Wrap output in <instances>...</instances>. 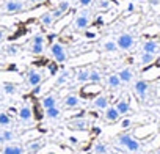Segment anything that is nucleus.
Instances as JSON below:
<instances>
[{
  "instance_id": "cd10ccee",
  "label": "nucleus",
  "mask_w": 160,
  "mask_h": 154,
  "mask_svg": "<svg viewBox=\"0 0 160 154\" xmlns=\"http://www.w3.org/2000/svg\"><path fill=\"white\" fill-rule=\"evenodd\" d=\"M58 11H61L63 14H66L69 10H71V2L69 0H61V2H58V5L55 7Z\"/></svg>"
},
{
  "instance_id": "6ab92c4d",
  "label": "nucleus",
  "mask_w": 160,
  "mask_h": 154,
  "mask_svg": "<svg viewBox=\"0 0 160 154\" xmlns=\"http://www.w3.org/2000/svg\"><path fill=\"white\" fill-rule=\"evenodd\" d=\"M55 18H53V14H52V11L49 10V11H46V13H42L41 16H39V22L46 27V28H52L53 27V24H55Z\"/></svg>"
},
{
  "instance_id": "9d476101",
  "label": "nucleus",
  "mask_w": 160,
  "mask_h": 154,
  "mask_svg": "<svg viewBox=\"0 0 160 154\" xmlns=\"http://www.w3.org/2000/svg\"><path fill=\"white\" fill-rule=\"evenodd\" d=\"M69 127L74 129V131H88L90 127V121L87 118H82V116H78V118H72L69 121Z\"/></svg>"
},
{
  "instance_id": "7c9ffc66",
  "label": "nucleus",
  "mask_w": 160,
  "mask_h": 154,
  "mask_svg": "<svg viewBox=\"0 0 160 154\" xmlns=\"http://www.w3.org/2000/svg\"><path fill=\"white\" fill-rule=\"evenodd\" d=\"M112 8L110 0H98V10L99 11H108Z\"/></svg>"
},
{
  "instance_id": "412c9836",
  "label": "nucleus",
  "mask_w": 160,
  "mask_h": 154,
  "mask_svg": "<svg viewBox=\"0 0 160 154\" xmlns=\"http://www.w3.org/2000/svg\"><path fill=\"white\" fill-rule=\"evenodd\" d=\"M44 145H46V141L42 140V138H38V140H32L28 145H27V148H25V151L27 152H38V151H41L42 148H44Z\"/></svg>"
},
{
  "instance_id": "ea45409f",
  "label": "nucleus",
  "mask_w": 160,
  "mask_h": 154,
  "mask_svg": "<svg viewBox=\"0 0 160 154\" xmlns=\"http://www.w3.org/2000/svg\"><path fill=\"white\" fill-rule=\"evenodd\" d=\"M39 93H41V85H38V87L33 88V95H39Z\"/></svg>"
},
{
  "instance_id": "0eeeda50",
  "label": "nucleus",
  "mask_w": 160,
  "mask_h": 154,
  "mask_svg": "<svg viewBox=\"0 0 160 154\" xmlns=\"http://www.w3.org/2000/svg\"><path fill=\"white\" fill-rule=\"evenodd\" d=\"M44 49H46V36L44 35H36V36H33V39L30 41V44H28V50H30V54H33V55H41L42 52H44Z\"/></svg>"
},
{
  "instance_id": "c85d7f7f",
  "label": "nucleus",
  "mask_w": 160,
  "mask_h": 154,
  "mask_svg": "<svg viewBox=\"0 0 160 154\" xmlns=\"http://www.w3.org/2000/svg\"><path fill=\"white\" fill-rule=\"evenodd\" d=\"M0 134H2V137H3L5 143H10V141H13V140L16 138V134H14L11 129H3Z\"/></svg>"
},
{
  "instance_id": "7ed1b4c3",
  "label": "nucleus",
  "mask_w": 160,
  "mask_h": 154,
  "mask_svg": "<svg viewBox=\"0 0 160 154\" xmlns=\"http://www.w3.org/2000/svg\"><path fill=\"white\" fill-rule=\"evenodd\" d=\"M49 52H50V57H52L58 64H64V63L68 61V58H69L66 47H64L61 43H58V41L52 43V46H50Z\"/></svg>"
},
{
  "instance_id": "6e6552de",
  "label": "nucleus",
  "mask_w": 160,
  "mask_h": 154,
  "mask_svg": "<svg viewBox=\"0 0 160 154\" xmlns=\"http://www.w3.org/2000/svg\"><path fill=\"white\" fill-rule=\"evenodd\" d=\"M18 116H19L21 123L28 124V123L33 120V109H32L28 104H24V105H21V109L18 110Z\"/></svg>"
},
{
  "instance_id": "a878e982",
  "label": "nucleus",
  "mask_w": 160,
  "mask_h": 154,
  "mask_svg": "<svg viewBox=\"0 0 160 154\" xmlns=\"http://www.w3.org/2000/svg\"><path fill=\"white\" fill-rule=\"evenodd\" d=\"M101 80H102V72L99 69H96V68H90V80L88 82L101 84Z\"/></svg>"
},
{
  "instance_id": "a19ab883",
  "label": "nucleus",
  "mask_w": 160,
  "mask_h": 154,
  "mask_svg": "<svg viewBox=\"0 0 160 154\" xmlns=\"http://www.w3.org/2000/svg\"><path fill=\"white\" fill-rule=\"evenodd\" d=\"M133 8H135V7H133V5H132V3H130V5H129V8H127V10H129V11H133Z\"/></svg>"
},
{
  "instance_id": "9b49d317",
  "label": "nucleus",
  "mask_w": 160,
  "mask_h": 154,
  "mask_svg": "<svg viewBox=\"0 0 160 154\" xmlns=\"http://www.w3.org/2000/svg\"><path fill=\"white\" fill-rule=\"evenodd\" d=\"M118 77H119V79H121V82H122V85L126 84H132L133 82V79H135V74H133V69L132 68H122V69H119L118 72Z\"/></svg>"
},
{
  "instance_id": "5701e85b",
  "label": "nucleus",
  "mask_w": 160,
  "mask_h": 154,
  "mask_svg": "<svg viewBox=\"0 0 160 154\" xmlns=\"http://www.w3.org/2000/svg\"><path fill=\"white\" fill-rule=\"evenodd\" d=\"M124 149H127L129 152H138V151H141V143L132 135V137L129 138L127 145L124 146Z\"/></svg>"
},
{
  "instance_id": "4468645a",
  "label": "nucleus",
  "mask_w": 160,
  "mask_h": 154,
  "mask_svg": "<svg viewBox=\"0 0 160 154\" xmlns=\"http://www.w3.org/2000/svg\"><path fill=\"white\" fill-rule=\"evenodd\" d=\"M104 118H105L107 123H116V121H119L121 115H119V112H118V109L115 105H108L104 110Z\"/></svg>"
},
{
  "instance_id": "393cba45",
  "label": "nucleus",
  "mask_w": 160,
  "mask_h": 154,
  "mask_svg": "<svg viewBox=\"0 0 160 154\" xmlns=\"http://www.w3.org/2000/svg\"><path fill=\"white\" fill-rule=\"evenodd\" d=\"M60 115H61V109L58 105L50 107V109H46V118L47 120H58Z\"/></svg>"
},
{
  "instance_id": "39448f33",
  "label": "nucleus",
  "mask_w": 160,
  "mask_h": 154,
  "mask_svg": "<svg viewBox=\"0 0 160 154\" xmlns=\"http://www.w3.org/2000/svg\"><path fill=\"white\" fill-rule=\"evenodd\" d=\"M24 10H27L25 2L22 0H5L0 11L3 14H16V13H22Z\"/></svg>"
},
{
  "instance_id": "c9c22d12",
  "label": "nucleus",
  "mask_w": 160,
  "mask_h": 154,
  "mask_svg": "<svg viewBox=\"0 0 160 154\" xmlns=\"http://www.w3.org/2000/svg\"><path fill=\"white\" fill-rule=\"evenodd\" d=\"M93 2H94V0H78V5L82 7V8H87V7H90Z\"/></svg>"
},
{
  "instance_id": "dca6fc26",
  "label": "nucleus",
  "mask_w": 160,
  "mask_h": 154,
  "mask_svg": "<svg viewBox=\"0 0 160 154\" xmlns=\"http://www.w3.org/2000/svg\"><path fill=\"white\" fill-rule=\"evenodd\" d=\"M91 105H93V109H96V110H105V109L110 105V101H108V98H107L105 95H99V96H96V98L93 99Z\"/></svg>"
},
{
  "instance_id": "aec40b11",
  "label": "nucleus",
  "mask_w": 160,
  "mask_h": 154,
  "mask_svg": "<svg viewBox=\"0 0 160 154\" xmlns=\"http://www.w3.org/2000/svg\"><path fill=\"white\" fill-rule=\"evenodd\" d=\"M90 80V68H80L75 72V82L77 84H85Z\"/></svg>"
},
{
  "instance_id": "f704fd0d",
  "label": "nucleus",
  "mask_w": 160,
  "mask_h": 154,
  "mask_svg": "<svg viewBox=\"0 0 160 154\" xmlns=\"http://www.w3.org/2000/svg\"><path fill=\"white\" fill-rule=\"evenodd\" d=\"M130 126H132V120H130V118H124V120L121 121V127H122V129H129Z\"/></svg>"
},
{
  "instance_id": "2eb2a0df",
  "label": "nucleus",
  "mask_w": 160,
  "mask_h": 154,
  "mask_svg": "<svg viewBox=\"0 0 160 154\" xmlns=\"http://www.w3.org/2000/svg\"><path fill=\"white\" fill-rule=\"evenodd\" d=\"M80 104H82V101H80V98L74 93L68 95L64 99H63V107L64 109H75V107H80Z\"/></svg>"
},
{
  "instance_id": "4c0bfd02",
  "label": "nucleus",
  "mask_w": 160,
  "mask_h": 154,
  "mask_svg": "<svg viewBox=\"0 0 160 154\" xmlns=\"http://www.w3.org/2000/svg\"><path fill=\"white\" fill-rule=\"evenodd\" d=\"M50 11H52V14H53V18H55V19H57V21H58V19H60V18H63V16H64V14H63V13H61V11H58V10H57V8H52V10H50Z\"/></svg>"
},
{
  "instance_id": "bb28decb",
  "label": "nucleus",
  "mask_w": 160,
  "mask_h": 154,
  "mask_svg": "<svg viewBox=\"0 0 160 154\" xmlns=\"http://www.w3.org/2000/svg\"><path fill=\"white\" fill-rule=\"evenodd\" d=\"M2 91L5 95H8V96H13V95L18 93V85L16 84H11V82H5L2 85Z\"/></svg>"
},
{
  "instance_id": "72a5a7b5",
  "label": "nucleus",
  "mask_w": 160,
  "mask_h": 154,
  "mask_svg": "<svg viewBox=\"0 0 160 154\" xmlns=\"http://www.w3.org/2000/svg\"><path fill=\"white\" fill-rule=\"evenodd\" d=\"M5 50H7L10 55H18L19 47H18V46H7V47H5Z\"/></svg>"
},
{
  "instance_id": "b1692460",
  "label": "nucleus",
  "mask_w": 160,
  "mask_h": 154,
  "mask_svg": "<svg viewBox=\"0 0 160 154\" xmlns=\"http://www.w3.org/2000/svg\"><path fill=\"white\" fill-rule=\"evenodd\" d=\"M101 49H102L104 52H116V50H119L115 39H105V41H102Z\"/></svg>"
},
{
  "instance_id": "a18cd8bd",
  "label": "nucleus",
  "mask_w": 160,
  "mask_h": 154,
  "mask_svg": "<svg viewBox=\"0 0 160 154\" xmlns=\"http://www.w3.org/2000/svg\"><path fill=\"white\" fill-rule=\"evenodd\" d=\"M0 90H2V87H0Z\"/></svg>"
},
{
  "instance_id": "c03bdc74",
  "label": "nucleus",
  "mask_w": 160,
  "mask_h": 154,
  "mask_svg": "<svg viewBox=\"0 0 160 154\" xmlns=\"http://www.w3.org/2000/svg\"><path fill=\"white\" fill-rule=\"evenodd\" d=\"M158 154H160V149H158Z\"/></svg>"
},
{
  "instance_id": "f8f14e48",
  "label": "nucleus",
  "mask_w": 160,
  "mask_h": 154,
  "mask_svg": "<svg viewBox=\"0 0 160 154\" xmlns=\"http://www.w3.org/2000/svg\"><path fill=\"white\" fill-rule=\"evenodd\" d=\"M2 154H25V148L21 143L10 141L2 148Z\"/></svg>"
},
{
  "instance_id": "79ce46f5",
  "label": "nucleus",
  "mask_w": 160,
  "mask_h": 154,
  "mask_svg": "<svg viewBox=\"0 0 160 154\" xmlns=\"http://www.w3.org/2000/svg\"><path fill=\"white\" fill-rule=\"evenodd\" d=\"M0 143H5V140H3V137H2V134H0Z\"/></svg>"
},
{
  "instance_id": "f03ea898",
  "label": "nucleus",
  "mask_w": 160,
  "mask_h": 154,
  "mask_svg": "<svg viewBox=\"0 0 160 154\" xmlns=\"http://www.w3.org/2000/svg\"><path fill=\"white\" fill-rule=\"evenodd\" d=\"M132 90H133L135 96H137L141 102L148 101V98H149V95H151V91H152L151 84H149L148 80H144V79H137V80H133Z\"/></svg>"
},
{
  "instance_id": "58836bf2",
  "label": "nucleus",
  "mask_w": 160,
  "mask_h": 154,
  "mask_svg": "<svg viewBox=\"0 0 160 154\" xmlns=\"http://www.w3.org/2000/svg\"><path fill=\"white\" fill-rule=\"evenodd\" d=\"M28 3H32V5H41V3H44L46 0H27Z\"/></svg>"
},
{
  "instance_id": "37998d69",
  "label": "nucleus",
  "mask_w": 160,
  "mask_h": 154,
  "mask_svg": "<svg viewBox=\"0 0 160 154\" xmlns=\"http://www.w3.org/2000/svg\"><path fill=\"white\" fill-rule=\"evenodd\" d=\"M129 154H137V152H129Z\"/></svg>"
},
{
  "instance_id": "423d86ee",
  "label": "nucleus",
  "mask_w": 160,
  "mask_h": 154,
  "mask_svg": "<svg viewBox=\"0 0 160 154\" xmlns=\"http://www.w3.org/2000/svg\"><path fill=\"white\" fill-rule=\"evenodd\" d=\"M25 84H27V87H32V88H35V87H38V85H41L42 84V80H44V74L39 71V69H36V68H30L28 71H27V77H25Z\"/></svg>"
},
{
  "instance_id": "1a4fd4ad",
  "label": "nucleus",
  "mask_w": 160,
  "mask_h": 154,
  "mask_svg": "<svg viewBox=\"0 0 160 154\" xmlns=\"http://www.w3.org/2000/svg\"><path fill=\"white\" fill-rule=\"evenodd\" d=\"M141 52H148V54H158L160 52V41L157 39H148L141 43Z\"/></svg>"
},
{
  "instance_id": "e433bc0d",
  "label": "nucleus",
  "mask_w": 160,
  "mask_h": 154,
  "mask_svg": "<svg viewBox=\"0 0 160 154\" xmlns=\"http://www.w3.org/2000/svg\"><path fill=\"white\" fill-rule=\"evenodd\" d=\"M8 35V28L7 27H0V41H3Z\"/></svg>"
},
{
  "instance_id": "c756f323",
  "label": "nucleus",
  "mask_w": 160,
  "mask_h": 154,
  "mask_svg": "<svg viewBox=\"0 0 160 154\" xmlns=\"http://www.w3.org/2000/svg\"><path fill=\"white\" fill-rule=\"evenodd\" d=\"M11 124V116L7 112H0V126L2 127H8Z\"/></svg>"
},
{
  "instance_id": "a211bd4d",
  "label": "nucleus",
  "mask_w": 160,
  "mask_h": 154,
  "mask_svg": "<svg viewBox=\"0 0 160 154\" xmlns=\"http://www.w3.org/2000/svg\"><path fill=\"white\" fill-rule=\"evenodd\" d=\"M57 104H58V99H57V95L55 93H49V95H46V96L41 98V105H42L44 110L46 109H50V107H55Z\"/></svg>"
},
{
  "instance_id": "4be33fe9",
  "label": "nucleus",
  "mask_w": 160,
  "mask_h": 154,
  "mask_svg": "<svg viewBox=\"0 0 160 154\" xmlns=\"http://www.w3.org/2000/svg\"><path fill=\"white\" fill-rule=\"evenodd\" d=\"M154 61H155V54L141 52V54L138 55V63H140L141 66H148V64H151V63H154Z\"/></svg>"
},
{
  "instance_id": "2f4dec72",
  "label": "nucleus",
  "mask_w": 160,
  "mask_h": 154,
  "mask_svg": "<svg viewBox=\"0 0 160 154\" xmlns=\"http://www.w3.org/2000/svg\"><path fill=\"white\" fill-rule=\"evenodd\" d=\"M94 152H96V154H107V152H108L107 145L102 143V141H98V143L94 145Z\"/></svg>"
},
{
  "instance_id": "f257e3e1",
  "label": "nucleus",
  "mask_w": 160,
  "mask_h": 154,
  "mask_svg": "<svg viewBox=\"0 0 160 154\" xmlns=\"http://www.w3.org/2000/svg\"><path fill=\"white\" fill-rule=\"evenodd\" d=\"M91 18H93V16H91V11L87 10V8H83L82 11H80V13L72 19L71 28H72L74 32H82V30L88 28L90 24H91Z\"/></svg>"
},
{
  "instance_id": "20e7f679",
  "label": "nucleus",
  "mask_w": 160,
  "mask_h": 154,
  "mask_svg": "<svg viewBox=\"0 0 160 154\" xmlns=\"http://www.w3.org/2000/svg\"><path fill=\"white\" fill-rule=\"evenodd\" d=\"M115 41H116V44H118V49L122 50V52H130V50L135 47V44H137L135 36L130 35V33H119V35L115 38Z\"/></svg>"
},
{
  "instance_id": "f3484780",
  "label": "nucleus",
  "mask_w": 160,
  "mask_h": 154,
  "mask_svg": "<svg viewBox=\"0 0 160 154\" xmlns=\"http://www.w3.org/2000/svg\"><path fill=\"white\" fill-rule=\"evenodd\" d=\"M105 84H107V87L110 90H118V88L122 87V82H121V79L118 77V74H108L105 77Z\"/></svg>"
},
{
  "instance_id": "ddd939ff",
  "label": "nucleus",
  "mask_w": 160,
  "mask_h": 154,
  "mask_svg": "<svg viewBox=\"0 0 160 154\" xmlns=\"http://www.w3.org/2000/svg\"><path fill=\"white\" fill-rule=\"evenodd\" d=\"M115 107L118 109V112H119L121 116H126L127 113H130V102H129V98L124 95L122 98H119V99L116 101Z\"/></svg>"
},
{
  "instance_id": "473e14b6",
  "label": "nucleus",
  "mask_w": 160,
  "mask_h": 154,
  "mask_svg": "<svg viewBox=\"0 0 160 154\" xmlns=\"http://www.w3.org/2000/svg\"><path fill=\"white\" fill-rule=\"evenodd\" d=\"M68 77H69V72L68 71H64V72H61L58 77H57V80H55V85L57 87H60V85H64L66 84V80H68Z\"/></svg>"
}]
</instances>
